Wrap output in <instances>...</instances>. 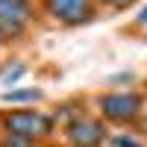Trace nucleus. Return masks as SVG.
Wrapping results in <instances>:
<instances>
[{"label":"nucleus","instance_id":"f257e3e1","mask_svg":"<svg viewBox=\"0 0 147 147\" xmlns=\"http://www.w3.org/2000/svg\"><path fill=\"white\" fill-rule=\"evenodd\" d=\"M0 127L6 136H18L38 144L41 138H47L53 132V118L38 112V109H9L0 115Z\"/></svg>","mask_w":147,"mask_h":147},{"label":"nucleus","instance_id":"f03ea898","mask_svg":"<svg viewBox=\"0 0 147 147\" xmlns=\"http://www.w3.org/2000/svg\"><path fill=\"white\" fill-rule=\"evenodd\" d=\"M144 97L138 91H112L100 97V115L112 124H136L141 118Z\"/></svg>","mask_w":147,"mask_h":147},{"label":"nucleus","instance_id":"7ed1b4c3","mask_svg":"<svg viewBox=\"0 0 147 147\" xmlns=\"http://www.w3.org/2000/svg\"><path fill=\"white\" fill-rule=\"evenodd\" d=\"M41 6L59 27H82L97 15V0H41Z\"/></svg>","mask_w":147,"mask_h":147},{"label":"nucleus","instance_id":"20e7f679","mask_svg":"<svg viewBox=\"0 0 147 147\" xmlns=\"http://www.w3.org/2000/svg\"><path fill=\"white\" fill-rule=\"evenodd\" d=\"M32 18H35L32 0H0V32L6 35V41L24 35Z\"/></svg>","mask_w":147,"mask_h":147},{"label":"nucleus","instance_id":"39448f33","mask_svg":"<svg viewBox=\"0 0 147 147\" xmlns=\"http://www.w3.org/2000/svg\"><path fill=\"white\" fill-rule=\"evenodd\" d=\"M65 138L71 147H103L106 144V124L91 115H77L65 127Z\"/></svg>","mask_w":147,"mask_h":147},{"label":"nucleus","instance_id":"423d86ee","mask_svg":"<svg viewBox=\"0 0 147 147\" xmlns=\"http://www.w3.org/2000/svg\"><path fill=\"white\" fill-rule=\"evenodd\" d=\"M0 100L3 103H30V100H41V91L38 88H12V91H3Z\"/></svg>","mask_w":147,"mask_h":147},{"label":"nucleus","instance_id":"0eeeda50","mask_svg":"<svg viewBox=\"0 0 147 147\" xmlns=\"http://www.w3.org/2000/svg\"><path fill=\"white\" fill-rule=\"evenodd\" d=\"M106 147H144V141L132 132H115V136H106Z\"/></svg>","mask_w":147,"mask_h":147},{"label":"nucleus","instance_id":"6e6552de","mask_svg":"<svg viewBox=\"0 0 147 147\" xmlns=\"http://www.w3.org/2000/svg\"><path fill=\"white\" fill-rule=\"evenodd\" d=\"M0 147H38L35 141H27V138H18V136H0Z\"/></svg>","mask_w":147,"mask_h":147},{"label":"nucleus","instance_id":"1a4fd4ad","mask_svg":"<svg viewBox=\"0 0 147 147\" xmlns=\"http://www.w3.org/2000/svg\"><path fill=\"white\" fill-rule=\"evenodd\" d=\"M97 3H103L106 9H112V12H124V9H129V6H136L138 0H97Z\"/></svg>","mask_w":147,"mask_h":147},{"label":"nucleus","instance_id":"9d476101","mask_svg":"<svg viewBox=\"0 0 147 147\" xmlns=\"http://www.w3.org/2000/svg\"><path fill=\"white\" fill-rule=\"evenodd\" d=\"M24 71H27V68H24V65H18L15 71H9L6 77H3V82H6V85H15V82H18V80L24 77Z\"/></svg>","mask_w":147,"mask_h":147},{"label":"nucleus","instance_id":"9b49d317","mask_svg":"<svg viewBox=\"0 0 147 147\" xmlns=\"http://www.w3.org/2000/svg\"><path fill=\"white\" fill-rule=\"evenodd\" d=\"M138 21H141V24H147V9L141 12V18H138Z\"/></svg>","mask_w":147,"mask_h":147},{"label":"nucleus","instance_id":"f8f14e48","mask_svg":"<svg viewBox=\"0 0 147 147\" xmlns=\"http://www.w3.org/2000/svg\"><path fill=\"white\" fill-rule=\"evenodd\" d=\"M3 44H6V35H3V32H0V47H3Z\"/></svg>","mask_w":147,"mask_h":147}]
</instances>
